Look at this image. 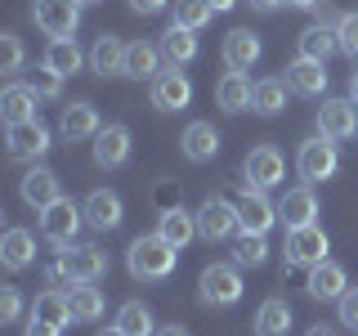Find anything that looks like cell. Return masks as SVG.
I'll return each mask as SVG.
<instances>
[{"label":"cell","instance_id":"cell-1","mask_svg":"<svg viewBox=\"0 0 358 336\" xmlns=\"http://www.w3.org/2000/svg\"><path fill=\"white\" fill-rule=\"evenodd\" d=\"M175 260H179V246H171L162 233H143V238L130 242L126 251V265L139 283H157V278H171L175 274Z\"/></svg>","mask_w":358,"mask_h":336},{"label":"cell","instance_id":"cell-2","mask_svg":"<svg viewBox=\"0 0 358 336\" xmlns=\"http://www.w3.org/2000/svg\"><path fill=\"white\" fill-rule=\"evenodd\" d=\"M296 171L305 184H322V179H331L336 171H341V153H336V139H327V134H313V139L300 144L296 153Z\"/></svg>","mask_w":358,"mask_h":336},{"label":"cell","instance_id":"cell-3","mask_svg":"<svg viewBox=\"0 0 358 336\" xmlns=\"http://www.w3.org/2000/svg\"><path fill=\"white\" fill-rule=\"evenodd\" d=\"M197 291H201V305H215V309H229L242 300V274L238 265H206L197 278Z\"/></svg>","mask_w":358,"mask_h":336},{"label":"cell","instance_id":"cell-4","mask_svg":"<svg viewBox=\"0 0 358 336\" xmlns=\"http://www.w3.org/2000/svg\"><path fill=\"white\" fill-rule=\"evenodd\" d=\"M327 251H331V242H327V233L318 229V224H305V229H287V242H282V255H287V269H296V265H322L327 260Z\"/></svg>","mask_w":358,"mask_h":336},{"label":"cell","instance_id":"cell-5","mask_svg":"<svg viewBox=\"0 0 358 336\" xmlns=\"http://www.w3.org/2000/svg\"><path fill=\"white\" fill-rule=\"evenodd\" d=\"M31 22H36L50 41L72 36V31L81 27V5H76V0H36V5H31Z\"/></svg>","mask_w":358,"mask_h":336},{"label":"cell","instance_id":"cell-6","mask_svg":"<svg viewBox=\"0 0 358 336\" xmlns=\"http://www.w3.org/2000/svg\"><path fill=\"white\" fill-rule=\"evenodd\" d=\"M233 233H238V206H233V202H224L220 193H210L197 206V238L224 242V238H233Z\"/></svg>","mask_w":358,"mask_h":336},{"label":"cell","instance_id":"cell-7","mask_svg":"<svg viewBox=\"0 0 358 336\" xmlns=\"http://www.w3.org/2000/svg\"><path fill=\"white\" fill-rule=\"evenodd\" d=\"M81 224H85V211L72 206L67 197H59L54 206L41 211V233H45L54 246H72V238L81 233Z\"/></svg>","mask_w":358,"mask_h":336},{"label":"cell","instance_id":"cell-8","mask_svg":"<svg viewBox=\"0 0 358 336\" xmlns=\"http://www.w3.org/2000/svg\"><path fill=\"white\" fill-rule=\"evenodd\" d=\"M5 144H9V157H18V162H36V157L50 153V130H45L41 117L14 121V126H5Z\"/></svg>","mask_w":358,"mask_h":336},{"label":"cell","instance_id":"cell-9","mask_svg":"<svg viewBox=\"0 0 358 336\" xmlns=\"http://www.w3.org/2000/svg\"><path fill=\"white\" fill-rule=\"evenodd\" d=\"M242 175H246V184H251V188H278V184H282V175H287V162H282V153H278L273 144H260V148L246 153Z\"/></svg>","mask_w":358,"mask_h":336},{"label":"cell","instance_id":"cell-10","mask_svg":"<svg viewBox=\"0 0 358 336\" xmlns=\"http://www.w3.org/2000/svg\"><path fill=\"white\" fill-rule=\"evenodd\" d=\"M188 104H193V81H188L179 67L157 72V81H152V108L157 112H184Z\"/></svg>","mask_w":358,"mask_h":336},{"label":"cell","instance_id":"cell-11","mask_svg":"<svg viewBox=\"0 0 358 336\" xmlns=\"http://www.w3.org/2000/svg\"><path fill=\"white\" fill-rule=\"evenodd\" d=\"M278 224V206L264 197V188H251L246 184V193L238 202V229L242 233H268Z\"/></svg>","mask_w":358,"mask_h":336},{"label":"cell","instance_id":"cell-12","mask_svg":"<svg viewBox=\"0 0 358 336\" xmlns=\"http://www.w3.org/2000/svg\"><path fill=\"white\" fill-rule=\"evenodd\" d=\"M318 134H327V139H354L358 134V104L354 99H327L318 108Z\"/></svg>","mask_w":358,"mask_h":336},{"label":"cell","instance_id":"cell-13","mask_svg":"<svg viewBox=\"0 0 358 336\" xmlns=\"http://www.w3.org/2000/svg\"><path fill=\"white\" fill-rule=\"evenodd\" d=\"M260 54H264V45L251 27H233L224 36V63H229V72H251L260 63Z\"/></svg>","mask_w":358,"mask_h":336},{"label":"cell","instance_id":"cell-14","mask_svg":"<svg viewBox=\"0 0 358 336\" xmlns=\"http://www.w3.org/2000/svg\"><path fill=\"white\" fill-rule=\"evenodd\" d=\"M318 197H313V184H300V188H287L282 202H278V220L287 229H305V224H318Z\"/></svg>","mask_w":358,"mask_h":336},{"label":"cell","instance_id":"cell-15","mask_svg":"<svg viewBox=\"0 0 358 336\" xmlns=\"http://www.w3.org/2000/svg\"><path fill=\"white\" fill-rule=\"evenodd\" d=\"M18 193H22V202H27L31 211H45V206H54V202L63 197L59 193V175L45 171V166H31V171L18 179Z\"/></svg>","mask_w":358,"mask_h":336},{"label":"cell","instance_id":"cell-16","mask_svg":"<svg viewBox=\"0 0 358 336\" xmlns=\"http://www.w3.org/2000/svg\"><path fill=\"white\" fill-rule=\"evenodd\" d=\"M63 265H67V274H72V283H99V278L108 274V255L99 251V246H67L63 251Z\"/></svg>","mask_w":358,"mask_h":336},{"label":"cell","instance_id":"cell-17","mask_svg":"<svg viewBox=\"0 0 358 336\" xmlns=\"http://www.w3.org/2000/svg\"><path fill=\"white\" fill-rule=\"evenodd\" d=\"M130 157V126H121V121H108L103 130L94 134V162L112 171V166H121Z\"/></svg>","mask_w":358,"mask_h":336},{"label":"cell","instance_id":"cell-18","mask_svg":"<svg viewBox=\"0 0 358 336\" xmlns=\"http://www.w3.org/2000/svg\"><path fill=\"white\" fill-rule=\"evenodd\" d=\"M31 318L45 323V328H54V332H63L67 323H76V318H72V300H67V291H63V287L41 291V296L31 300Z\"/></svg>","mask_w":358,"mask_h":336},{"label":"cell","instance_id":"cell-19","mask_svg":"<svg viewBox=\"0 0 358 336\" xmlns=\"http://www.w3.org/2000/svg\"><path fill=\"white\" fill-rule=\"evenodd\" d=\"M305 291H309L313 300H341L345 291H350V278H345V269L336 265V260H322V265H313V269H309Z\"/></svg>","mask_w":358,"mask_h":336},{"label":"cell","instance_id":"cell-20","mask_svg":"<svg viewBox=\"0 0 358 336\" xmlns=\"http://www.w3.org/2000/svg\"><path fill=\"white\" fill-rule=\"evenodd\" d=\"M85 224L90 229H99V233H112L121 224V197L112 193V188H94V193L85 197Z\"/></svg>","mask_w":358,"mask_h":336},{"label":"cell","instance_id":"cell-21","mask_svg":"<svg viewBox=\"0 0 358 336\" xmlns=\"http://www.w3.org/2000/svg\"><path fill=\"white\" fill-rule=\"evenodd\" d=\"M220 130L210 126V121H193L184 134H179V148H184V157L188 162H210V157L220 153Z\"/></svg>","mask_w":358,"mask_h":336},{"label":"cell","instance_id":"cell-22","mask_svg":"<svg viewBox=\"0 0 358 336\" xmlns=\"http://www.w3.org/2000/svg\"><path fill=\"white\" fill-rule=\"evenodd\" d=\"M36 108H41V94L27 81H22V85H5V94H0V117H5V126H14V121H31Z\"/></svg>","mask_w":358,"mask_h":336},{"label":"cell","instance_id":"cell-23","mask_svg":"<svg viewBox=\"0 0 358 336\" xmlns=\"http://www.w3.org/2000/svg\"><path fill=\"white\" fill-rule=\"evenodd\" d=\"M103 130L99 126V112H94V104H67L63 108V117H59V134L63 139H94V134Z\"/></svg>","mask_w":358,"mask_h":336},{"label":"cell","instance_id":"cell-24","mask_svg":"<svg viewBox=\"0 0 358 336\" xmlns=\"http://www.w3.org/2000/svg\"><path fill=\"white\" fill-rule=\"evenodd\" d=\"M157 233H162L171 246H179V251H184V246L197 238V211H184V206L162 211V216H157Z\"/></svg>","mask_w":358,"mask_h":336},{"label":"cell","instance_id":"cell-25","mask_svg":"<svg viewBox=\"0 0 358 336\" xmlns=\"http://www.w3.org/2000/svg\"><path fill=\"white\" fill-rule=\"evenodd\" d=\"M251 99H255V85L246 81V72H224V76H220L215 104H220L224 112H246V108H251Z\"/></svg>","mask_w":358,"mask_h":336},{"label":"cell","instance_id":"cell-26","mask_svg":"<svg viewBox=\"0 0 358 336\" xmlns=\"http://www.w3.org/2000/svg\"><path fill=\"white\" fill-rule=\"evenodd\" d=\"M287 85L296 90V94H309V99H318L322 90H327V63L296 59V63L287 67Z\"/></svg>","mask_w":358,"mask_h":336},{"label":"cell","instance_id":"cell-27","mask_svg":"<svg viewBox=\"0 0 358 336\" xmlns=\"http://www.w3.org/2000/svg\"><path fill=\"white\" fill-rule=\"evenodd\" d=\"M157 72H162V45H148V41L126 45V76H134V81H157Z\"/></svg>","mask_w":358,"mask_h":336},{"label":"cell","instance_id":"cell-28","mask_svg":"<svg viewBox=\"0 0 358 336\" xmlns=\"http://www.w3.org/2000/svg\"><path fill=\"white\" fill-rule=\"evenodd\" d=\"M90 67L99 76H126V45L117 36H99L94 50H90Z\"/></svg>","mask_w":358,"mask_h":336},{"label":"cell","instance_id":"cell-29","mask_svg":"<svg viewBox=\"0 0 358 336\" xmlns=\"http://www.w3.org/2000/svg\"><path fill=\"white\" fill-rule=\"evenodd\" d=\"M0 260H5V269H27L31 260H36V238H31L27 229H9L5 238H0Z\"/></svg>","mask_w":358,"mask_h":336},{"label":"cell","instance_id":"cell-30","mask_svg":"<svg viewBox=\"0 0 358 336\" xmlns=\"http://www.w3.org/2000/svg\"><path fill=\"white\" fill-rule=\"evenodd\" d=\"M162 59L171 63V67H179V63H193L197 59V31H188V27H166L162 31Z\"/></svg>","mask_w":358,"mask_h":336},{"label":"cell","instance_id":"cell-31","mask_svg":"<svg viewBox=\"0 0 358 336\" xmlns=\"http://www.w3.org/2000/svg\"><path fill=\"white\" fill-rule=\"evenodd\" d=\"M291 332V305L282 296H268L255 309V336H287Z\"/></svg>","mask_w":358,"mask_h":336},{"label":"cell","instance_id":"cell-32","mask_svg":"<svg viewBox=\"0 0 358 336\" xmlns=\"http://www.w3.org/2000/svg\"><path fill=\"white\" fill-rule=\"evenodd\" d=\"M341 50V36H336V27H305L300 31V59H313V63H327L331 54Z\"/></svg>","mask_w":358,"mask_h":336},{"label":"cell","instance_id":"cell-33","mask_svg":"<svg viewBox=\"0 0 358 336\" xmlns=\"http://www.w3.org/2000/svg\"><path fill=\"white\" fill-rule=\"evenodd\" d=\"M67 300H72V318L76 323H94V318H103V309H108L103 291H99L94 283H76L72 291H67Z\"/></svg>","mask_w":358,"mask_h":336},{"label":"cell","instance_id":"cell-34","mask_svg":"<svg viewBox=\"0 0 358 336\" xmlns=\"http://www.w3.org/2000/svg\"><path fill=\"white\" fill-rule=\"evenodd\" d=\"M45 63L54 67V72L63 76H76L81 72V63H85V54H81V45H76L72 36H59V41H50V50H45Z\"/></svg>","mask_w":358,"mask_h":336},{"label":"cell","instance_id":"cell-35","mask_svg":"<svg viewBox=\"0 0 358 336\" xmlns=\"http://www.w3.org/2000/svg\"><path fill=\"white\" fill-rule=\"evenodd\" d=\"M287 81H278V76H268V81H255V99L251 108L260 112V117H278V112H287Z\"/></svg>","mask_w":358,"mask_h":336},{"label":"cell","instance_id":"cell-36","mask_svg":"<svg viewBox=\"0 0 358 336\" xmlns=\"http://www.w3.org/2000/svg\"><path fill=\"white\" fill-rule=\"evenodd\" d=\"M117 328L126 336H157L152 328V309L143 305V300H126V305L117 309Z\"/></svg>","mask_w":358,"mask_h":336},{"label":"cell","instance_id":"cell-37","mask_svg":"<svg viewBox=\"0 0 358 336\" xmlns=\"http://www.w3.org/2000/svg\"><path fill=\"white\" fill-rule=\"evenodd\" d=\"M210 18H215V9H210L206 0H175V5H171V22H175V27L201 31Z\"/></svg>","mask_w":358,"mask_h":336},{"label":"cell","instance_id":"cell-38","mask_svg":"<svg viewBox=\"0 0 358 336\" xmlns=\"http://www.w3.org/2000/svg\"><path fill=\"white\" fill-rule=\"evenodd\" d=\"M268 260V242H264V233H242L238 246H233V265L238 269H260Z\"/></svg>","mask_w":358,"mask_h":336},{"label":"cell","instance_id":"cell-39","mask_svg":"<svg viewBox=\"0 0 358 336\" xmlns=\"http://www.w3.org/2000/svg\"><path fill=\"white\" fill-rule=\"evenodd\" d=\"M27 85L36 90L41 99H59V90H63V76L54 72L50 63H41V67H31V76H27Z\"/></svg>","mask_w":358,"mask_h":336},{"label":"cell","instance_id":"cell-40","mask_svg":"<svg viewBox=\"0 0 358 336\" xmlns=\"http://www.w3.org/2000/svg\"><path fill=\"white\" fill-rule=\"evenodd\" d=\"M336 36H341V54L358 59V14H341V18H336Z\"/></svg>","mask_w":358,"mask_h":336},{"label":"cell","instance_id":"cell-41","mask_svg":"<svg viewBox=\"0 0 358 336\" xmlns=\"http://www.w3.org/2000/svg\"><path fill=\"white\" fill-rule=\"evenodd\" d=\"M0 72H22V41L14 31L0 36Z\"/></svg>","mask_w":358,"mask_h":336},{"label":"cell","instance_id":"cell-42","mask_svg":"<svg viewBox=\"0 0 358 336\" xmlns=\"http://www.w3.org/2000/svg\"><path fill=\"white\" fill-rule=\"evenodd\" d=\"M18 314H22L18 287H0V318H5V323H18Z\"/></svg>","mask_w":358,"mask_h":336},{"label":"cell","instance_id":"cell-43","mask_svg":"<svg viewBox=\"0 0 358 336\" xmlns=\"http://www.w3.org/2000/svg\"><path fill=\"white\" fill-rule=\"evenodd\" d=\"M336 309H341V323L345 328H354L358 332V287H350L341 300H336Z\"/></svg>","mask_w":358,"mask_h":336},{"label":"cell","instance_id":"cell-44","mask_svg":"<svg viewBox=\"0 0 358 336\" xmlns=\"http://www.w3.org/2000/svg\"><path fill=\"white\" fill-rule=\"evenodd\" d=\"M45 283H50V287H76V283H72V274H67V265H63V255L45 265Z\"/></svg>","mask_w":358,"mask_h":336},{"label":"cell","instance_id":"cell-45","mask_svg":"<svg viewBox=\"0 0 358 336\" xmlns=\"http://www.w3.org/2000/svg\"><path fill=\"white\" fill-rule=\"evenodd\" d=\"M175 206H179L175 184H162V188H157V216H162V211H175Z\"/></svg>","mask_w":358,"mask_h":336},{"label":"cell","instance_id":"cell-46","mask_svg":"<svg viewBox=\"0 0 358 336\" xmlns=\"http://www.w3.org/2000/svg\"><path fill=\"white\" fill-rule=\"evenodd\" d=\"M175 0H130L134 14H162V9H171Z\"/></svg>","mask_w":358,"mask_h":336},{"label":"cell","instance_id":"cell-47","mask_svg":"<svg viewBox=\"0 0 358 336\" xmlns=\"http://www.w3.org/2000/svg\"><path fill=\"white\" fill-rule=\"evenodd\" d=\"M27 336H59V332H54V328H45V323H36V318H31V323H27Z\"/></svg>","mask_w":358,"mask_h":336},{"label":"cell","instance_id":"cell-48","mask_svg":"<svg viewBox=\"0 0 358 336\" xmlns=\"http://www.w3.org/2000/svg\"><path fill=\"white\" fill-rule=\"evenodd\" d=\"M206 5L215 9V14H224V9H233V5H238V0H206Z\"/></svg>","mask_w":358,"mask_h":336},{"label":"cell","instance_id":"cell-49","mask_svg":"<svg viewBox=\"0 0 358 336\" xmlns=\"http://www.w3.org/2000/svg\"><path fill=\"white\" fill-rule=\"evenodd\" d=\"M157 336H188V332L179 328V323H171V328H157Z\"/></svg>","mask_w":358,"mask_h":336},{"label":"cell","instance_id":"cell-50","mask_svg":"<svg viewBox=\"0 0 358 336\" xmlns=\"http://www.w3.org/2000/svg\"><path fill=\"white\" fill-rule=\"evenodd\" d=\"M278 5H282V0H251V9H264V14H268V9H278Z\"/></svg>","mask_w":358,"mask_h":336},{"label":"cell","instance_id":"cell-51","mask_svg":"<svg viewBox=\"0 0 358 336\" xmlns=\"http://www.w3.org/2000/svg\"><path fill=\"white\" fill-rule=\"evenodd\" d=\"M287 5H296V9H313L318 0H287Z\"/></svg>","mask_w":358,"mask_h":336},{"label":"cell","instance_id":"cell-52","mask_svg":"<svg viewBox=\"0 0 358 336\" xmlns=\"http://www.w3.org/2000/svg\"><path fill=\"white\" fill-rule=\"evenodd\" d=\"M350 99H354V104H358V72L350 76Z\"/></svg>","mask_w":358,"mask_h":336},{"label":"cell","instance_id":"cell-53","mask_svg":"<svg viewBox=\"0 0 358 336\" xmlns=\"http://www.w3.org/2000/svg\"><path fill=\"white\" fill-rule=\"evenodd\" d=\"M99 336H126V332H121L117 323H112V328H103V332H99Z\"/></svg>","mask_w":358,"mask_h":336},{"label":"cell","instance_id":"cell-54","mask_svg":"<svg viewBox=\"0 0 358 336\" xmlns=\"http://www.w3.org/2000/svg\"><path fill=\"white\" fill-rule=\"evenodd\" d=\"M309 336H336V332H327V328H313V332H309Z\"/></svg>","mask_w":358,"mask_h":336},{"label":"cell","instance_id":"cell-55","mask_svg":"<svg viewBox=\"0 0 358 336\" xmlns=\"http://www.w3.org/2000/svg\"><path fill=\"white\" fill-rule=\"evenodd\" d=\"M76 5H81V9H90V5H99V0H76Z\"/></svg>","mask_w":358,"mask_h":336}]
</instances>
